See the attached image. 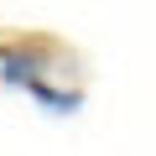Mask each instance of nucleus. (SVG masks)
I'll return each mask as SVG.
<instances>
[{"label":"nucleus","instance_id":"obj_1","mask_svg":"<svg viewBox=\"0 0 156 156\" xmlns=\"http://www.w3.org/2000/svg\"><path fill=\"white\" fill-rule=\"evenodd\" d=\"M26 94H37L47 109H78V94H68V89H52V83H42V78H37V83H26Z\"/></svg>","mask_w":156,"mask_h":156},{"label":"nucleus","instance_id":"obj_2","mask_svg":"<svg viewBox=\"0 0 156 156\" xmlns=\"http://www.w3.org/2000/svg\"><path fill=\"white\" fill-rule=\"evenodd\" d=\"M0 62H11V47H0ZM0 73H5V68H0Z\"/></svg>","mask_w":156,"mask_h":156}]
</instances>
